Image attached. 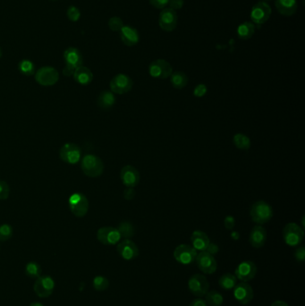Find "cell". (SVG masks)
Listing matches in <instances>:
<instances>
[{"label":"cell","mask_w":305,"mask_h":306,"mask_svg":"<svg viewBox=\"0 0 305 306\" xmlns=\"http://www.w3.org/2000/svg\"><path fill=\"white\" fill-rule=\"evenodd\" d=\"M81 169L89 178H99L104 172V163L94 154H86L81 161Z\"/></svg>","instance_id":"cell-1"},{"label":"cell","mask_w":305,"mask_h":306,"mask_svg":"<svg viewBox=\"0 0 305 306\" xmlns=\"http://www.w3.org/2000/svg\"><path fill=\"white\" fill-rule=\"evenodd\" d=\"M64 60L66 63V66L63 69V75L68 77L74 75V71L78 67L83 66V55L76 48L70 47L66 49L64 52Z\"/></svg>","instance_id":"cell-2"},{"label":"cell","mask_w":305,"mask_h":306,"mask_svg":"<svg viewBox=\"0 0 305 306\" xmlns=\"http://www.w3.org/2000/svg\"><path fill=\"white\" fill-rule=\"evenodd\" d=\"M250 214L253 222L259 225H263L272 219V207L264 201H259L253 203Z\"/></svg>","instance_id":"cell-3"},{"label":"cell","mask_w":305,"mask_h":306,"mask_svg":"<svg viewBox=\"0 0 305 306\" xmlns=\"http://www.w3.org/2000/svg\"><path fill=\"white\" fill-rule=\"evenodd\" d=\"M283 238L284 243L289 246H298L304 238L303 228L296 223L286 224L283 229Z\"/></svg>","instance_id":"cell-4"},{"label":"cell","mask_w":305,"mask_h":306,"mask_svg":"<svg viewBox=\"0 0 305 306\" xmlns=\"http://www.w3.org/2000/svg\"><path fill=\"white\" fill-rule=\"evenodd\" d=\"M71 212L77 218H83L89 211V200L82 193H74L68 199Z\"/></svg>","instance_id":"cell-5"},{"label":"cell","mask_w":305,"mask_h":306,"mask_svg":"<svg viewBox=\"0 0 305 306\" xmlns=\"http://www.w3.org/2000/svg\"><path fill=\"white\" fill-rule=\"evenodd\" d=\"M34 78L40 85L49 87L58 83L59 74L58 71L52 66H43L35 72Z\"/></svg>","instance_id":"cell-6"},{"label":"cell","mask_w":305,"mask_h":306,"mask_svg":"<svg viewBox=\"0 0 305 306\" xmlns=\"http://www.w3.org/2000/svg\"><path fill=\"white\" fill-rule=\"evenodd\" d=\"M188 289L194 296L201 298L205 296L210 289V284L205 276L202 274H194L188 280Z\"/></svg>","instance_id":"cell-7"},{"label":"cell","mask_w":305,"mask_h":306,"mask_svg":"<svg viewBox=\"0 0 305 306\" xmlns=\"http://www.w3.org/2000/svg\"><path fill=\"white\" fill-rule=\"evenodd\" d=\"M272 9L265 1H260L252 7L251 11V21L254 25H261L268 21L271 17Z\"/></svg>","instance_id":"cell-8"},{"label":"cell","mask_w":305,"mask_h":306,"mask_svg":"<svg viewBox=\"0 0 305 306\" xmlns=\"http://www.w3.org/2000/svg\"><path fill=\"white\" fill-rule=\"evenodd\" d=\"M197 251L189 244H180L174 251V259L182 265H189L195 261Z\"/></svg>","instance_id":"cell-9"},{"label":"cell","mask_w":305,"mask_h":306,"mask_svg":"<svg viewBox=\"0 0 305 306\" xmlns=\"http://www.w3.org/2000/svg\"><path fill=\"white\" fill-rule=\"evenodd\" d=\"M133 86V81L130 76L124 74H118L114 76L110 81L109 87L113 93L116 94H125L131 91Z\"/></svg>","instance_id":"cell-10"},{"label":"cell","mask_w":305,"mask_h":306,"mask_svg":"<svg viewBox=\"0 0 305 306\" xmlns=\"http://www.w3.org/2000/svg\"><path fill=\"white\" fill-rule=\"evenodd\" d=\"M195 262L197 264L198 269L202 271V273L206 274V275L215 273L218 269V263L215 260L214 256L206 251L200 252V253L197 254Z\"/></svg>","instance_id":"cell-11"},{"label":"cell","mask_w":305,"mask_h":306,"mask_svg":"<svg viewBox=\"0 0 305 306\" xmlns=\"http://www.w3.org/2000/svg\"><path fill=\"white\" fill-rule=\"evenodd\" d=\"M55 288V281L50 276H41L35 280L33 290L37 296L47 298L53 293Z\"/></svg>","instance_id":"cell-12"},{"label":"cell","mask_w":305,"mask_h":306,"mask_svg":"<svg viewBox=\"0 0 305 306\" xmlns=\"http://www.w3.org/2000/svg\"><path fill=\"white\" fill-rule=\"evenodd\" d=\"M59 157L68 164H77L82 157V149L78 145L68 142L63 145L59 150Z\"/></svg>","instance_id":"cell-13"},{"label":"cell","mask_w":305,"mask_h":306,"mask_svg":"<svg viewBox=\"0 0 305 306\" xmlns=\"http://www.w3.org/2000/svg\"><path fill=\"white\" fill-rule=\"evenodd\" d=\"M148 73L153 78L167 79L173 73L172 66L164 59H156L148 66Z\"/></svg>","instance_id":"cell-14"},{"label":"cell","mask_w":305,"mask_h":306,"mask_svg":"<svg viewBox=\"0 0 305 306\" xmlns=\"http://www.w3.org/2000/svg\"><path fill=\"white\" fill-rule=\"evenodd\" d=\"M178 14L175 10L170 8L161 9L159 17V25L163 31L165 32L174 31L178 25Z\"/></svg>","instance_id":"cell-15"},{"label":"cell","mask_w":305,"mask_h":306,"mask_svg":"<svg viewBox=\"0 0 305 306\" xmlns=\"http://www.w3.org/2000/svg\"><path fill=\"white\" fill-rule=\"evenodd\" d=\"M257 266L252 261H244L241 262L235 270V276L240 281H251L257 275Z\"/></svg>","instance_id":"cell-16"},{"label":"cell","mask_w":305,"mask_h":306,"mask_svg":"<svg viewBox=\"0 0 305 306\" xmlns=\"http://www.w3.org/2000/svg\"><path fill=\"white\" fill-rule=\"evenodd\" d=\"M97 238L105 245H116L118 244L122 237L118 229L113 227H103L97 232Z\"/></svg>","instance_id":"cell-17"},{"label":"cell","mask_w":305,"mask_h":306,"mask_svg":"<svg viewBox=\"0 0 305 306\" xmlns=\"http://www.w3.org/2000/svg\"><path fill=\"white\" fill-rule=\"evenodd\" d=\"M234 297L241 304L246 305L252 302L254 297V292L248 283L241 282L234 287Z\"/></svg>","instance_id":"cell-18"},{"label":"cell","mask_w":305,"mask_h":306,"mask_svg":"<svg viewBox=\"0 0 305 306\" xmlns=\"http://www.w3.org/2000/svg\"><path fill=\"white\" fill-rule=\"evenodd\" d=\"M117 252L125 261H132L140 254V251L134 242L124 239L117 244Z\"/></svg>","instance_id":"cell-19"},{"label":"cell","mask_w":305,"mask_h":306,"mask_svg":"<svg viewBox=\"0 0 305 306\" xmlns=\"http://www.w3.org/2000/svg\"><path fill=\"white\" fill-rule=\"evenodd\" d=\"M120 178L126 187L134 188L140 182V175L135 167L126 165L121 170Z\"/></svg>","instance_id":"cell-20"},{"label":"cell","mask_w":305,"mask_h":306,"mask_svg":"<svg viewBox=\"0 0 305 306\" xmlns=\"http://www.w3.org/2000/svg\"><path fill=\"white\" fill-rule=\"evenodd\" d=\"M120 38L124 45L132 47L138 44L140 42V34L134 27L130 25H124L120 30Z\"/></svg>","instance_id":"cell-21"},{"label":"cell","mask_w":305,"mask_h":306,"mask_svg":"<svg viewBox=\"0 0 305 306\" xmlns=\"http://www.w3.org/2000/svg\"><path fill=\"white\" fill-rule=\"evenodd\" d=\"M267 241V231L262 226H255L250 233L249 242L253 248L263 247Z\"/></svg>","instance_id":"cell-22"},{"label":"cell","mask_w":305,"mask_h":306,"mask_svg":"<svg viewBox=\"0 0 305 306\" xmlns=\"http://www.w3.org/2000/svg\"><path fill=\"white\" fill-rule=\"evenodd\" d=\"M191 243L192 246L194 247L197 252H204L206 251L209 244H210V238L207 236L206 233L201 231V230H196L193 232L192 236H191Z\"/></svg>","instance_id":"cell-23"},{"label":"cell","mask_w":305,"mask_h":306,"mask_svg":"<svg viewBox=\"0 0 305 306\" xmlns=\"http://www.w3.org/2000/svg\"><path fill=\"white\" fill-rule=\"evenodd\" d=\"M277 11L285 17H291L298 9L297 0H276L275 2Z\"/></svg>","instance_id":"cell-24"},{"label":"cell","mask_w":305,"mask_h":306,"mask_svg":"<svg viewBox=\"0 0 305 306\" xmlns=\"http://www.w3.org/2000/svg\"><path fill=\"white\" fill-rule=\"evenodd\" d=\"M74 81L81 85H88L93 80V74L86 66H80L74 71L73 75Z\"/></svg>","instance_id":"cell-25"},{"label":"cell","mask_w":305,"mask_h":306,"mask_svg":"<svg viewBox=\"0 0 305 306\" xmlns=\"http://www.w3.org/2000/svg\"><path fill=\"white\" fill-rule=\"evenodd\" d=\"M116 101V96L112 91H104L99 94L97 103L101 109L109 110L115 106Z\"/></svg>","instance_id":"cell-26"},{"label":"cell","mask_w":305,"mask_h":306,"mask_svg":"<svg viewBox=\"0 0 305 306\" xmlns=\"http://www.w3.org/2000/svg\"><path fill=\"white\" fill-rule=\"evenodd\" d=\"M255 33V25L252 22L242 23L237 28V36L241 40H249Z\"/></svg>","instance_id":"cell-27"},{"label":"cell","mask_w":305,"mask_h":306,"mask_svg":"<svg viewBox=\"0 0 305 306\" xmlns=\"http://www.w3.org/2000/svg\"><path fill=\"white\" fill-rule=\"evenodd\" d=\"M170 83L175 89L181 90L187 85L188 77L186 76L185 73L180 72V71H177V72L172 73L170 75Z\"/></svg>","instance_id":"cell-28"},{"label":"cell","mask_w":305,"mask_h":306,"mask_svg":"<svg viewBox=\"0 0 305 306\" xmlns=\"http://www.w3.org/2000/svg\"><path fill=\"white\" fill-rule=\"evenodd\" d=\"M236 284H237V278L235 277L234 274H224L219 278V285L223 290L229 291V290L234 289Z\"/></svg>","instance_id":"cell-29"},{"label":"cell","mask_w":305,"mask_h":306,"mask_svg":"<svg viewBox=\"0 0 305 306\" xmlns=\"http://www.w3.org/2000/svg\"><path fill=\"white\" fill-rule=\"evenodd\" d=\"M205 302L208 305L221 306L224 302V298H223L222 294L218 291L211 290V291H208V293L205 294Z\"/></svg>","instance_id":"cell-30"},{"label":"cell","mask_w":305,"mask_h":306,"mask_svg":"<svg viewBox=\"0 0 305 306\" xmlns=\"http://www.w3.org/2000/svg\"><path fill=\"white\" fill-rule=\"evenodd\" d=\"M18 70L21 73L22 75L25 76H32L34 75L36 69L35 66L29 59H23L18 64Z\"/></svg>","instance_id":"cell-31"},{"label":"cell","mask_w":305,"mask_h":306,"mask_svg":"<svg viewBox=\"0 0 305 306\" xmlns=\"http://www.w3.org/2000/svg\"><path fill=\"white\" fill-rule=\"evenodd\" d=\"M117 229L119 231L121 237L124 238V239H130V238H132V236H134V232H135L134 227L129 221H124V222L120 223Z\"/></svg>","instance_id":"cell-32"},{"label":"cell","mask_w":305,"mask_h":306,"mask_svg":"<svg viewBox=\"0 0 305 306\" xmlns=\"http://www.w3.org/2000/svg\"><path fill=\"white\" fill-rule=\"evenodd\" d=\"M25 274L27 277L33 279H37L42 276V268L37 262L31 261L25 266Z\"/></svg>","instance_id":"cell-33"},{"label":"cell","mask_w":305,"mask_h":306,"mask_svg":"<svg viewBox=\"0 0 305 306\" xmlns=\"http://www.w3.org/2000/svg\"><path fill=\"white\" fill-rule=\"evenodd\" d=\"M234 144L237 149L242 150H247L251 148V141L249 137L242 133H237L234 136Z\"/></svg>","instance_id":"cell-34"},{"label":"cell","mask_w":305,"mask_h":306,"mask_svg":"<svg viewBox=\"0 0 305 306\" xmlns=\"http://www.w3.org/2000/svg\"><path fill=\"white\" fill-rule=\"evenodd\" d=\"M92 285H93L95 290H97L99 292H103L109 287V281L106 277L97 276L94 277Z\"/></svg>","instance_id":"cell-35"},{"label":"cell","mask_w":305,"mask_h":306,"mask_svg":"<svg viewBox=\"0 0 305 306\" xmlns=\"http://www.w3.org/2000/svg\"><path fill=\"white\" fill-rule=\"evenodd\" d=\"M13 236V228L9 224L0 225V242L9 240Z\"/></svg>","instance_id":"cell-36"},{"label":"cell","mask_w":305,"mask_h":306,"mask_svg":"<svg viewBox=\"0 0 305 306\" xmlns=\"http://www.w3.org/2000/svg\"><path fill=\"white\" fill-rule=\"evenodd\" d=\"M124 22L118 17H111L108 21V26L114 32H120V30L124 26Z\"/></svg>","instance_id":"cell-37"},{"label":"cell","mask_w":305,"mask_h":306,"mask_svg":"<svg viewBox=\"0 0 305 306\" xmlns=\"http://www.w3.org/2000/svg\"><path fill=\"white\" fill-rule=\"evenodd\" d=\"M67 17L72 22H77L81 17V11L75 6H70L67 9Z\"/></svg>","instance_id":"cell-38"},{"label":"cell","mask_w":305,"mask_h":306,"mask_svg":"<svg viewBox=\"0 0 305 306\" xmlns=\"http://www.w3.org/2000/svg\"><path fill=\"white\" fill-rule=\"evenodd\" d=\"M9 193L10 189L9 184L4 180H0V201L9 198Z\"/></svg>","instance_id":"cell-39"},{"label":"cell","mask_w":305,"mask_h":306,"mask_svg":"<svg viewBox=\"0 0 305 306\" xmlns=\"http://www.w3.org/2000/svg\"><path fill=\"white\" fill-rule=\"evenodd\" d=\"M294 258L298 262H303L305 260V248L303 246L298 247L294 252Z\"/></svg>","instance_id":"cell-40"},{"label":"cell","mask_w":305,"mask_h":306,"mask_svg":"<svg viewBox=\"0 0 305 306\" xmlns=\"http://www.w3.org/2000/svg\"><path fill=\"white\" fill-rule=\"evenodd\" d=\"M206 92V85H204V84H199V85H197V86L195 87V89H194V94L195 97L201 98V97H203V96L205 95Z\"/></svg>","instance_id":"cell-41"},{"label":"cell","mask_w":305,"mask_h":306,"mask_svg":"<svg viewBox=\"0 0 305 306\" xmlns=\"http://www.w3.org/2000/svg\"><path fill=\"white\" fill-rule=\"evenodd\" d=\"M169 0H149V3L152 5L155 9H163L169 5Z\"/></svg>","instance_id":"cell-42"},{"label":"cell","mask_w":305,"mask_h":306,"mask_svg":"<svg viewBox=\"0 0 305 306\" xmlns=\"http://www.w3.org/2000/svg\"><path fill=\"white\" fill-rule=\"evenodd\" d=\"M184 3H185L184 0H169V8L173 9L175 11H177L178 9H181L183 8Z\"/></svg>","instance_id":"cell-43"},{"label":"cell","mask_w":305,"mask_h":306,"mask_svg":"<svg viewBox=\"0 0 305 306\" xmlns=\"http://www.w3.org/2000/svg\"><path fill=\"white\" fill-rule=\"evenodd\" d=\"M225 227L227 229L231 230L235 227V219L231 217V216H228L226 219H225Z\"/></svg>","instance_id":"cell-44"},{"label":"cell","mask_w":305,"mask_h":306,"mask_svg":"<svg viewBox=\"0 0 305 306\" xmlns=\"http://www.w3.org/2000/svg\"><path fill=\"white\" fill-rule=\"evenodd\" d=\"M124 198L127 199V200H132L135 196V191L133 188L127 187V189L124 191Z\"/></svg>","instance_id":"cell-45"},{"label":"cell","mask_w":305,"mask_h":306,"mask_svg":"<svg viewBox=\"0 0 305 306\" xmlns=\"http://www.w3.org/2000/svg\"><path fill=\"white\" fill-rule=\"evenodd\" d=\"M206 252L211 253V255H214L217 252H219V247H218L217 244H211V243H210L209 246H208V248H207Z\"/></svg>","instance_id":"cell-46"},{"label":"cell","mask_w":305,"mask_h":306,"mask_svg":"<svg viewBox=\"0 0 305 306\" xmlns=\"http://www.w3.org/2000/svg\"><path fill=\"white\" fill-rule=\"evenodd\" d=\"M189 306H208L205 300H203L202 298H197V299H194L193 302L190 303Z\"/></svg>","instance_id":"cell-47"},{"label":"cell","mask_w":305,"mask_h":306,"mask_svg":"<svg viewBox=\"0 0 305 306\" xmlns=\"http://www.w3.org/2000/svg\"><path fill=\"white\" fill-rule=\"evenodd\" d=\"M271 306H289L287 303L285 302H283V301H280V300H278V301H276V302H273Z\"/></svg>","instance_id":"cell-48"},{"label":"cell","mask_w":305,"mask_h":306,"mask_svg":"<svg viewBox=\"0 0 305 306\" xmlns=\"http://www.w3.org/2000/svg\"><path fill=\"white\" fill-rule=\"evenodd\" d=\"M30 306H44L42 303H40V302H33V303H31Z\"/></svg>","instance_id":"cell-49"},{"label":"cell","mask_w":305,"mask_h":306,"mask_svg":"<svg viewBox=\"0 0 305 306\" xmlns=\"http://www.w3.org/2000/svg\"><path fill=\"white\" fill-rule=\"evenodd\" d=\"M2 57V51H1V49H0V58Z\"/></svg>","instance_id":"cell-50"},{"label":"cell","mask_w":305,"mask_h":306,"mask_svg":"<svg viewBox=\"0 0 305 306\" xmlns=\"http://www.w3.org/2000/svg\"><path fill=\"white\" fill-rule=\"evenodd\" d=\"M261 1H268V0H261Z\"/></svg>","instance_id":"cell-51"},{"label":"cell","mask_w":305,"mask_h":306,"mask_svg":"<svg viewBox=\"0 0 305 306\" xmlns=\"http://www.w3.org/2000/svg\"><path fill=\"white\" fill-rule=\"evenodd\" d=\"M51 1H56V0H51Z\"/></svg>","instance_id":"cell-52"}]
</instances>
